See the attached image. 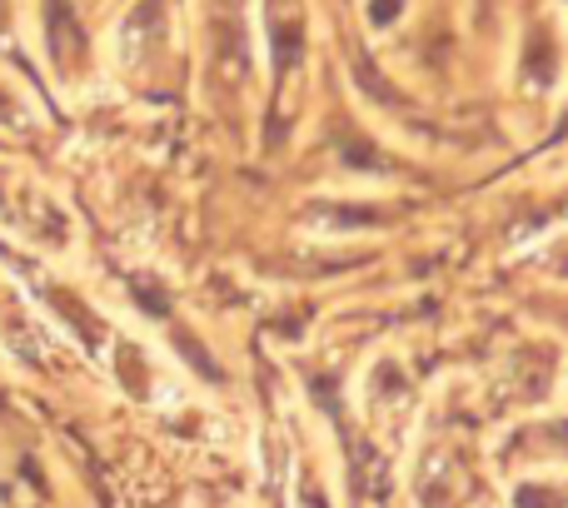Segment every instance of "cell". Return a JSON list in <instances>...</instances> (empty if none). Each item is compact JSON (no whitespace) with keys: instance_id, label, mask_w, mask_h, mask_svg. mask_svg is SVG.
Masks as SVG:
<instances>
[{"instance_id":"6da1fadb","label":"cell","mask_w":568,"mask_h":508,"mask_svg":"<svg viewBox=\"0 0 568 508\" xmlns=\"http://www.w3.org/2000/svg\"><path fill=\"white\" fill-rule=\"evenodd\" d=\"M50 50H55L60 60L80 55V30H75V20H70L65 0H50Z\"/></svg>"},{"instance_id":"7a4b0ae2","label":"cell","mask_w":568,"mask_h":508,"mask_svg":"<svg viewBox=\"0 0 568 508\" xmlns=\"http://www.w3.org/2000/svg\"><path fill=\"white\" fill-rule=\"evenodd\" d=\"M369 16L374 20H394V16H399V0H379V10L369 6Z\"/></svg>"}]
</instances>
